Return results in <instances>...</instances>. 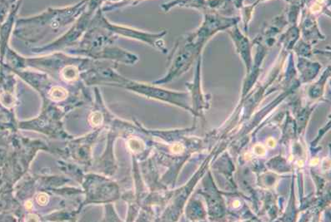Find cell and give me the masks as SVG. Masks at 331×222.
<instances>
[{
    "label": "cell",
    "instance_id": "cell-1",
    "mask_svg": "<svg viewBox=\"0 0 331 222\" xmlns=\"http://www.w3.org/2000/svg\"><path fill=\"white\" fill-rule=\"evenodd\" d=\"M90 0H81L75 5L64 8H49L35 16L16 19L15 33L30 42L37 41L49 32H59L73 24L87 9Z\"/></svg>",
    "mask_w": 331,
    "mask_h": 222
},
{
    "label": "cell",
    "instance_id": "cell-2",
    "mask_svg": "<svg viewBox=\"0 0 331 222\" xmlns=\"http://www.w3.org/2000/svg\"><path fill=\"white\" fill-rule=\"evenodd\" d=\"M301 24L300 31L306 39L316 40L324 38V36L320 33L319 25L317 22V17L308 11L306 8L301 9Z\"/></svg>",
    "mask_w": 331,
    "mask_h": 222
},
{
    "label": "cell",
    "instance_id": "cell-3",
    "mask_svg": "<svg viewBox=\"0 0 331 222\" xmlns=\"http://www.w3.org/2000/svg\"><path fill=\"white\" fill-rule=\"evenodd\" d=\"M229 34L234 41V44L236 46L237 51L239 52L240 57L245 64L246 68L250 71L251 69V46L248 38L242 33L239 30L238 24L228 29Z\"/></svg>",
    "mask_w": 331,
    "mask_h": 222
},
{
    "label": "cell",
    "instance_id": "cell-4",
    "mask_svg": "<svg viewBox=\"0 0 331 222\" xmlns=\"http://www.w3.org/2000/svg\"><path fill=\"white\" fill-rule=\"evenodd\" d=\"M175 7L189 8L203 13L211 10L208 6L207 0H173L161 5V10L164 13H168Z\"/></svg>",
    "mask_w": 331,
    "mask_h": 222
},
{
    "label": "cell",
    "instance_id": "cell-5",
    "mask_svg": "<svg viewBox=\"0 0 331 222\" xmlns=\"http://www.w3.org/2000/svg\"><path fill=\"white\" fill-rule=\"evenodd\" d=\"M330 2L329 0H308L305 7L307 9L309 12L311 13L315 16L320 15H328L330 17V10H329Z\"/></svg>",
    "mask_w": 331,
    "mask_h": 222
},
{
    "label": "cell",
    "instance_id": "cell-6",
    "mask_svg": "<svg viewBox=\"0 0 331 222\" xmlns=\"http://www.w3.org/2000/svg\"><path fill=\"white\" fill-rule=\"evenodd\" d=\"M62 78L68 82H74L78 78V69L75 65H66L60 72Z\"/></svg>",
    "mask_w": 331,
    "mask_h": 222
},
{
    "label": "cell",
    "instance_id": "cell-7",
    "mask_svg": "<svg viewBox=\"0 0 331 222\" xmlns=\"http://www.w3.org/2000/svg\"><path fill=\"white\" fill-rule=\"evenodd\" d=\"M50 95L52 99L55 100V101H61V100L66 98L68 92L66 89H64L62 87L55 86L50 90Z\"/></svg>",
    "mask_w": 331,
    "mask_h": 222
},
{
    "label": "cell",
    "instance_id": "cell-8",
    "mask_svg": "<svg viewBox=\"0 0 331 222\" xmlns=\"http://www.w3.org/2000/svg\"><path fill=\"white\" fill-rule=\"evenodd\" d=\"M102 121H103V117H102L101 114H99V113H95V114H93L92 115L90 116V123H91L93 126L100 125L102 123Z\"/></svg>",
    "mask_w": 331,
    "mask_h": 222
},
{
    "label": "cell",
    "instance_id": "cell-9",
    "mask_svg": "<svg viewBox=\"0 0 331 222\" xmlns=\"http://www.w3.org/2000/svg\"><path fill=\"white\" fill-rule=\"evenodd\" d=\"M48 200H49V198H48V196L46 194H39V195L37 196V201H38V203L39 204V205H42V206L47 203Z\"/></svg>",
    "mask_w": 331,
    "mask_h": 222
},
{
    "label": "cell",
    "instance_id": "cell-10",
    "mask_svg": "<svg viewBox=\"0 0 331 222\" xmlns=\"http://www.w3.org/2000/svg\"><path fill=\"white\" fill-rule=\"evenodd\" d=\"M284 1L288 3V5L295 4V3H300V0H284Z\"/></svg>",
    "mask_w": 331,
    "mask_h": 222
}]
</instances>
